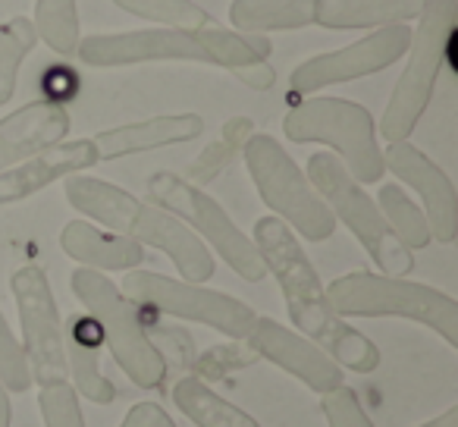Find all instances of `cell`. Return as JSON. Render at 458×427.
<instances>
[{
    "mask_svg": "<svg viewBox=\"0 0 458 427\" xmlns=\"http://www.w3.org/2000/svg\"><path fill=\"white\" fill-rule=\"evenodd\" d=\"M383 164L395 179L418 192L420 210H424L427 226H430V239L439 245H452L458 236V195L452 185L449 173L439 164H433L411 139L405 141H389L383 151Z\"/></svg>",
    "mask_w": 458,
    "mask_h": 427,
    "instance_id": "5bb4252c",
    "label": "cell"
},
{
    "mask_svg": "<svg viewBox=\"0 0 458 427\" xmlns=\"http://www.w3.org/2000/svg\"><path fill=\"white\" fill-rule=\"evenodd\" d=\"M35 32L57 57H76L79 38H82V20H79V0H35Z\"/></svg>",
    "mask_w": 458,
    "mask_h": 427,
    "instance_id": "484cf974",
    "label": "cell"
},
{
    "mask_svg": "<svg viewBox=\"0 0 458 427\" xmlns=\"http://www.w3.org/2000/svg\"><path fill=\"white\" fill-rule=\"evenodd\" d=\"M148 198L157 208L170 210L173 218L182 220L204 245L216 252L229 268L236 270L242 280L261 283L267 277L261 255H258L251 236H245L233 218H229L223 204L210 198L201 185H191L185 176L173 170H157L148 176Z\"/></svg>",
    "mask_w": 458,
    "mask_h": 427,
    "instance_id": "9c48e42d",
    "label": "cell"
},
{
    "mask_svg": "<svg viewBox=\"0 0 458 427\" xmlns=\"http://www.w3.org/2000/svg\"><path fill=\"white\" fill-rule=\"evenodd\" d=\"M173 402L189 421H195L198 427H261L249 412H242L239 406H233L229 399L216 396L208 383H201L198 377L185 374L173 387Z\"/></svg>",
    "mask_w": 458,
    "mask_h": 427,
    "instance_id": "603a6c76",
    "label": "cell"
},
{
    "mask_svg": "<svg viewBox=\"0 0 458 427\" xmlns=\"http://www.w3.org/2000/svg\"><path fill=\"white\" fill-rule=\"evenodd\" d=\"M60 249L70 255L79 268L91 270H135L145 261V245L120 236V233H104L89 220H70L60 230Z\"/></svg>",
    "mask_w": 458,
    "mask_h": 427,
    "instance_id": "d6986e66",
    "label": "cell"
},
{
    "mask_svg": "<svg viewBox=\"0 0 458 427\" xmlns=\"http://www.w3.org/2000/svg\"><path fill=\"white\" fill-rule=\"evenodd\" d=\"M255 132L258 129L249 116H233V120H226L220 129V139L210 141V145L204 148V151L198 154L189 167H185V179H189L191 185H201V189L208 183H214V179L220 176V173L226 170L239 154H242L245 141H249Z\"/></svg>",
    "mask_w": 458,
    "mask_h": 427,
    "instance_id": "cb8c5ba5",
    "label": "cell"
},
{
    "mask_svg": "<svg viewBox=\"0 0 458 427\" xmlns=\"http://www.w3.org/2000/svg\"><path fill=\"white\" fill-rule=\"evenodd\" d=\"M148 339H151V346L160 352V358H164L166 371H179V374H189L191 371V362H195V339L189 337V333L182 330V327H173V324H151L145 327Z\"/></svg>",
    "mask_w": 458,
    "mask_h": 427,
    "instance_id": "4dcf8cb0",
    "label": "cell"
},
{
    "mask_svg": "<svg viewBox=\"0 0 458 427\" xmlns=\"http://www.w3.org/2000/svg\"><path fill=\"white\" fill-rule=\"evenodd\" d=\"M66 201L89 220H98L107 230L120 233V236L132 239L139 245H151V249L164 252L173 261V268L182 274L189 283H208L214 277L216 264L210 249L170 214V210L157 208L151 201H141L132 192L120 189V185L107 183L98 176H76L64 179Z\"/></svg>",
    "mask_w": 458,
    "mask_h": 427,
    "instance_id": "7a4b0ae2",
    "label": "cell"
},
{
    "mask_svg": "<svg viewBox=\"0 0 458 427\" xmlns=\"http://www.w3.org/2000/svg\"><path fill=\"white\" fill-rule=\"evenodd\" d=\"M123 295L132 305H141L154 314H166L176 320L204 324L229 339H245L255 327L258 314L242 299L204 283L176 280V277L154 274V270H126L123 277Z\"/></svg>",
    "mask_w": 458,
    "mask_h": 427,
    "instance_id": "30bf717a",
    "label": "cell"
},
{
    "mask_svg": "<svg viewBox=\"0 0 458 427\" xmlns=\"http://www.w3.org/2000/svg\"><path fill=\"white\" fill-rule=\"evenodd\" d=\"M308 183L314 185L330 214L343 220L345 230L361 243V249L370 255V261L386 277H408L414 270V252L395 239L389 224L383 220L377 201L361 189L355 176L343 167V160L330 151H318L308 158L305 170Z\"/></svg>",
    "mask_w": 458,
    "mask_h": 427,
    "instance_id": "ba28073f",
    "label": "cell"
},
{
    "mask_svg": "<svg viewBox=\"0 0 458 427\" xmlns=\"http://www.w3.org/2000/svg\"><path fill=\"white\" fill-rule=\"evenodd\" d=\"M408 45H411V29H408V22H402V26L374 29L370 35L339 47V51L308 57L289 76V98L301 101V98L318 95V91L330 89V85H343L352 82V79H364L389 70V66L405 57Z\"/></svg>",
    "mask_w": 458,
    "mask_h": 427,
    "instance_id": "7c38bea8",
    "label": "cell"
},
{
    "mask_svg": "<svg viewBox=\"0 0 458 427\" xmlns=\"http://www.w3.org/2000/svg\"><path fill=\"white\" fill-rule=\"evenodd\" d=\"M320 412H324L330 427H374L358 393L352 387H345V383L320 396Z\"/></svg>",
    "mask_w": 458,
    "mask_h": 427,
    "instance_id": "d6a6232c",
    "label": "cell"
},
{
    "mask_svg": "<svg viewBox=\"0 0 458 427\" xmlns=\"http://www.w3.org/2000/svg\"><path fill=\"white\" fill-rule=\"evenodd\" d=\"M245 167L255 183L261 201L274 210L299 239L327 243L336 233V218L324 204V198L308 183L305 170L293 160V154L267 132H255L242 148Z\"/></svg>",
    "mask_w": 458,
    "mask_h": 427,
    "instance_id": "52a82bcc",
    "label": "cell"
},
{
    "mask_svg": "<svg viewBox=\"0 0 458 427\" xmlns=\"http://www.w3.org/2000/svg\"><path fill=\"white\" fill-rule=\"evenodd\" d=\"M251 243H255L267 274L280 286L295 330L311 339L314 346H320L339 368L355 371V374H374L380 368V349L333 312L327 286L320 283L311 258L301 249V239L280 218L270 214V218L255 220Z\"/></svg>",
    "mask_w": 458,
    "mask_h": 427,
    "instance_id": "6da1fadb",
    "label": "cell"
},
{
    "mask_svg": "<svg viewBox=\"0 0 458 427\" xmlns=\"http://www.w3.org/2000/svg\"><path fill=\"white\" fill-rule=\"evenodd\" d=\"M318 0H233L229 22L236 32H295L314 26Z\"/></svg>",
    "mask_w": 458,
    "mask_h": 427,
    "instance_id": "7402d4cb",
    "label": "cell"
},
{
    "mask_svg": "<svg viewBox=\"0 0 458 427\" xmlns=\"http://www.w3.org/2000/svg\"><path fill=\"white\" fill-rule=\"evenodd\" d=\"M424 0H318L314 22L330 32L402 26L420 16Z\"/></svg>",
    "mask_w": 458,
    "mask_h": 427,
    "instance_id": "ffe728a7",
    "label": "cell"
},
{
    "mask_svg": "<svg viewBox=\"0 0 458 427\" xmlns=\"http://www.w3.org/2000/svg\"><path fill=\"white\" fill-rule=\"evenodd\" d=\"M76 60L95 70H116V66L139 64H204L210 57L201 45L198 29H135V32L85 35L79 38Z\"/></svg>",
    "mask_w": 458,
    "mask_h": 427,
    "instance_id": "4fadbf2b",
    "label": "cell"
},
{
    "mask_svg": "<svg viewBox=\"0 0 458 427\" xmlns=\"http://www.w3.org/2000/svg\"><path fill=\"white\" fill-rule=\"evenodd\" d=\"M13 424V402H10L7 387L0 383V427H10Z\"/></svg>",
    "mask_w": 458,
    "mask_h": 427,
    "instance_id": "e575fe53",
    "label": "cell"
},
{
    "mask_svg": "<svg viewBox=\"0 0 458 427\" xmlns=\"http://www.w3.org/2000/svg\"><path fill=\"white\" fill-rule=\"evenodd\" d=\"M70 126V110L51 98H38L16 107L0 120V173L32 158L41 148L64 141Z\"/></svg>",
    "mask_w": 458,
    "mask_h": 427,
    "instance_id": "e0dca14e",
    "label": "cell"
},
{
    "mask_svg": "<svg viewBox=\"0 0 458 427\" xmlns=\"http://www.w3.org/2000/svg\"><path fill=\"white\" fill-rule=\"evenodd\" d=\"M35 45H38V32L29 16H13L0 26V107L13 101L20 70L35 51Z\"/></svg>",
    "mask_w": 458,
    "mask_h": 427,
    "instance_id": "4316f807",
    "label": "cell"
},
{
    "mask_svg": "<svg viewBox=\"0 0 458 427\" xmlns=\"http://www.w3.org/2000/svg\"><path fill=\"white\" fill-rule=\"evenodd\" d=\"M95 164H101V160H98L91 139H64L57 145H47L41 151H35L32 158L20 160L16 167L0 173V204L26 201V198L38 195L51 183H57V179L85 173Z\"/></svg>",
    "mask_w": 458,
    "mask_h": 427,
    "instance_id": "2e32d148",
    "label": "cell"
},
{
    "mask_svg": "<svg viewBox=\"0 0 458 427\" xmlns=\"http://www.w3.org/2000/svg\"><path fill=\"white\" fill-rule=\"evenodd\" d=\"M123 13L135 16V20L154 22V26H170V29H201L216 22L204 7L191 4V0H110Z\"/></svg>",
    "mask_w": 458,
    "mask_h": 427,
    "instance_id": "83f0119b",
    "label": "cell"
},
{
    "mask_svg": "<svg viewBox=\"0 0 458 427\" xmlns=\"http://www.w3.org/2000/svg\"><path fill=\"white\" fill-rule=\"evenodd\" d=\"M283 135L295 145H327L358 183H380L386 164L377 120L349 98H301L283 116Z\"/></svg>",
    "mask_w": 458,
    "mask_h": 427,
    "instance_id": "5b68a950",
    "label": "cell"
},
{
    "mask_svg": "<svg viewBox=\"0 0 458 427\" xmlns=\"http://www.w3.org/2000/svg\"><path fill=\"white\" fill-rule=\"evenodd\" d=\"M91 330H95L91 318H82V314L70 318V333H64L66 368L72 377V389L82 399L95 402V406H110L116 399V387L101 371V349H98V339L91 337Z\"/></svg>",
    "mask_w": 458,
    "mask_h": 427,
    "instance_id": "44dd1931",
    "label": "cell"
},
{
    "mask_svg": "<svg viewBox=\"0 0 458 427\" xmlns=\"http://www.w3.org/2000/svg\"><path fill=\"white\" fill-rule=\"evenodd\" d=\"M339 318H402L439 333L445 346L458 349V302L443 289L405 277L352 270L327 286Z\"/></svg>",
    "mask_w": 458,
    "mask_h": 427,
    "instance_id": "277c9868",
    "label": "cell"
},
{
    "mask_svg": "<svg viewBox=\"0 0 458 427\" xmlns=\"http://www.w3.org/2000/svg\"><path fill=\"white\" fill-rule=\"evenodd\" d=\"M245 343L258 352V358H264V362L276 364L280 371L293 374L295 380H301L318 396L343 387L345 371L339 368L320 346H314L311 339H305L301 333L283 327L280 320L258 318L255 327L249 330V337H245Z\"/></svg>",
    "mask_w": 458,
    "mask_h": 427,
    "instance_id": "9a60e30c",
    "label": "cell"
},
{
    "mask_svg": "<svg viewBox=\"0 0 458 427\" xmlns=\"http://www.w3.org/2000/svg\"><path fill=\"white\" fill-rule=\"evenodd\" d=\"M420 427H458V406L445 408V412L439 414V418L427 421V424H420Z\"/></svg>",
    "mask_w": 458,
    "mask_h": 427,
    "instance_id": "d590c367",
    "label": "cell"
},
{
    "mask_svg": "<svg viewBox=\"0 0 458 427\" xmlns=\"http://www.w3.org/2000/svg\"><path fill=\"white\" fill-rule=\"evenodd\" d=\"M70 286L72 295L85 305L89 318L98 324V333L107 343L110 355L120 364L123 374L141 389H164L170 371L148 339L139 308L123 295V289L114 280H107V274L91 268L72 270Z\"/></svg>",
    "mask_w": 458,
    "mask_h": 427,
    "instance_id": "8992f818",
    "label": "cell"
},
{
    "mask_svg": "<svg viewBox=\"0 0 458 427\" xmlns=\"http://www.w3.org/2000/svg\"><path fill=\"white\" fill-rule=\"evenodd\" d=\"M377 208H380L383 220H386L389 230L395 233V239H399L405 249L420 252L433 243L424 210H420V204H414L411 198H408V192L402 189L399 183L380 185V192H377Z\"/></svg>",
    "mask_w": 458,
    "mask_h": 427,
    "instance_id": "d4e9b609",
    "label": "cell"
},
{
    "mask_svg": "<svg viewBox=\"0 0 458 427\" xmlns=\"http://www.w3.org/2000/svg\"><path fill=\"white\" fill-rule=\"evenodd\" d=\"M0 383L7 393H29L32 389V371H29L26 352L16 333L10 330L7 318L0 312Z\"/></svg>",
    "mask_w": 458,
    "mask_h": 427,
    "instance_id": "1f68e13d",
    "label": "cell"
},
{
    "mask_svg": "<svg viewBox=\"0 0 458 427\" xmlns=\"http://www.w3.org/2000/svg\"><path fill=\"white\" fill-rule=\"evenodd\" d=\"M204 135V116L201 114H164L148 116L139 123H123L114 129H101L95 135L98 160H120L129 154L157 151V148L185 145Z\"/></svg>",
    "mask_w": 458,
    "mask_h": 427,
    "instance_id": "ac0fdd59",
    "label": "cell"
},
{
    "mask_svg": "<svg viewBox=\"0 0 458 427\" xmlns=\"http://www.w3.org/2000/svg\"><path fill=\"white\" fill-rule=\"evenodd\" d=\"M116 427H179L157 402H135Z\"/></svg>",
    "mask_w": 458,
    "mask_h": 427,
    "instance_id": "836d02e7",
    "label": "cell"
},
{
    "mask_svg": "<svg viewBox=\"0 0 458 427\" xmlns=\"http://www.w3.org/2000/svg\"><path fill=\"white\" fill-rule=\"evenodd\" d=\"M38 408L45 427H85L82 402H79V393L70 380L38 387Z\"/></svg>",
    "mask_w": 458,
    "mask_h": 427,
    "instance_id": "f546056e",
    "label": "cell"
},
{
    "mask_svg": "<svg viewBox=\"0 0 458 427\" xmlns=\"http://www.w3.org/2000/svg\"><path fill=\"white\" fill-rule=\"evenodd\" d=\"M258 362H261V358H258V352L251 349L245 339H229V343L210 346L201 355H195V362H191V377H198L201 383H216L233 374V371H245Z\"/></svg>",
    "mask_w": 458,
    "mask_h": 427,
    "instance_id": "f1b7e54d",
    "label": "cell"
},
{
    "mask_svg": "<svg viewBox=\"0 0 458 427\" xmlns=\"http://www.w3.org/2000/svg\"><path fill=\"white\" fill-rule=\"evenodd\" d=\"M458 45V0H424L418 16V29H411L408 64L393 85V95L383 110L377 132L389 141H405L418 129L437 91V79L443 66L455 70Z\"/></svg>",
    "mask_w": 458,
    "mask_h": 427,
    "instance_id": "3957f363",
    "label": "cell"
},
{
    "mask_svg": "<svg viewBox=\"0 0 458 427\" xmlns=\"http://www.w3.org/2000/svg\"><path fill=\"white\" fill-rule=\"evenodd\" d=\"M10 293H13L16 312H20V343L26 352L29 371H32V383L47 387V383L70 380L64 339L66 330L47 274L38 264H22L10 277Z\"/></svg>",
    "mask_w": 458,
    "mask_h": 427,
    "instance_id": "8fae6325",
    "label": "cell"
}]
</instances>
